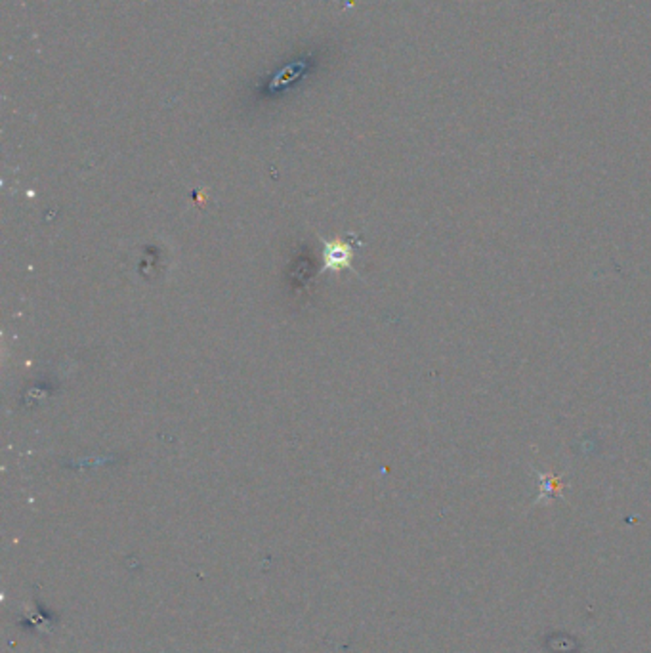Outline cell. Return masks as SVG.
<instances>
[{"instance_id":"cell-1","label":"cell","mask_w":651,"mask_h":653,"mask_svg":"<svg viewBox=\"0 0 651 653\" xmlns=\"http://www.w3.org/2000/svg\"><path fill=\"white\" fill-rule=\"evenodd\" d=\"M346 260H348V249L346 246H342V249L340 246H333V249L327 251V262L331 264V267H336L334 264L342 266V264H346Z\"/></svg>"}]
</instances>
